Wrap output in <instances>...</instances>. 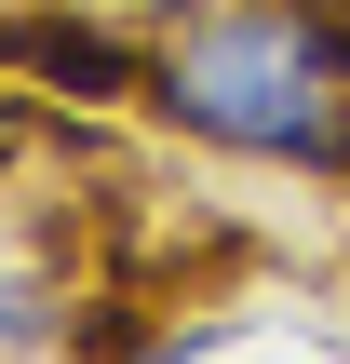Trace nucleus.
<instances>
[{"label":"nucleus","instance_id":"1","mask_svg":"<svg viewBox=\"0 0 350 364\" xmlns=\"http://www.w3.org/2000/svg\"><path fill=\"white\" fill-rule=\"evenodd\" d=\"M148 108L216 162L350 176V14L324 0H202L148 41Z\"/></svg>","mask_w":350,"mask_h":364},{"label":"nucleus","instance_id":"2","mask_svg":"<svg viewBox=\"0 0 350 364\" xmlns=\"http://www.w3.org/2000/svg\"><path fill=\"white\" fill-rule=\"evenodd\" d=\"M0 68H40V81H81V95H148V54L81 27V14H0Z\"/></svg>","mask_w":350,"mask_h":364},{"label":"nucleus","instance_id":"3","mask_svg":"<svg viewBox=\"0 0 350 364\" xmlns=\"http://www.w3.org/2000/svg\"><path fill=\"white\" fill-rule=\"evenodd\" d=\"M67 338V284H40V270H0V364L54 351Z\"/></svg>","mask_w":350,"mask_h":364},{"label":"nucleus","instance_id":"4","mask_svg":"<svg viewBox=\"0 0 350 364\" xmlns=\"http://www.w3.org/2000/svg\"><path fill=\"white\" fill-rule=\"evenodd\" d=\"M0 14H94V0H0Z\"/></svg>","mask_w":350,"mask_h":364}]
</instances>
